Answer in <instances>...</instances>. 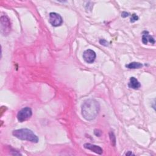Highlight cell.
<instances>
[{"label":"cell","instance_id":"cell-1","mask_svg":"<svg viewBox=\"0 0 156 156\" xmlns=\"http://www.w3.org/2000/svg\"><path fill=\"white\" fill-rule=\"evenodd\" d=\"M100 109L99 102L93 99L86 100L82 106V115L88 121L94 120L97 116Z\"/></svg>","mask_w":156,"mask_h":156},{"label":"cell","instance_id":"cell-2","mask_svg":"<svg viewBox=\"0 0 156 156\" xmlns=\"http://www.w3.org/2000/svg\"><path fill=\"white\" fill-rule=\"evenodd\" d=\"M12 134L16 138L21 140L31 141L32 143H37L38 141V137L28 129H20L15 130L13 131Z\"/></svg>","mask_w":156,"mask_h":156},{"label":"cell","instance_id":"cell-3","mask_svg":"<svg viewBox=\"0 0 156 156\" xmlns=\"http://www.w3.org/2000/svg\"><path fill=\"white\" fill-rule=\"evenodd\" d=\"M1 22V33L3 35H7L9 34L11 30V24L9 18L6 16H2L0 19Z\"/></svg>","mask_w":156,"mask_h":156},{"label":"cell","instance_id":"cell-4","mask_svg":"<svg viewBox=\"0 0 156 156\" xmlns=\"http://www.w3.org/2000/svg\"><path fill=\"white\" fill-rule=\"evenodd\" d=\"M32 115V112L31 108L24 107L20 110L17 114V119L19 122H23L29 119Z\"/></svg>","mask_w":156,"mask_h":156},{"label":"cell","instance_id":"cell-5","mask_svg":"<svg viewBox=\"0 0 156 156\" xmlns=\"http://www.w3.org/2000/svg\"><path fill=\"white\" fill-rule=\"evenodd\" d=\"M49 23L54 27H57L60 26L63 23L62 17L56 12H51L49 14Z\"/></svg>","mask_w":156,"mask_h":156},{"label":"cell","instance_id":"cell-6","mask_svg":"<svg viewBox=\"0 0 156 156\" xmlns=\"http://www.w3.org/2000/svg\"><path fill=\"white\" fill-rule=\"evenodd\" d=\"M96 57V55L95 52L92 49H87L85 51L83 54V59L88 63H93L95 61Z\"/></svg>","mask_w":156,"mask_h":156},{"label":"cell","instance_id":"cell-7","mask_svg":"<svg viewBox=\"0 0 156 156\" xmlns=\"http://www.w3.org/2000/svg\"><path fill=\"white\" fill-rule=\"evenodd\" d=\"M84 147L85 149L91 150L92 151L98 154H102L103 152V150L99 146H96L95 145H92V144H90V143H85L84 145Z\"/></svg>","mask_w":156,"mask_h":156},{"label":"cell","instance_id":"cell-8","mask_svg":"<svg viewBox=\"0 0 156 156\" xmlns=\"http://www.w3.org/2000/svg\"><path fill=\"white\" fill-rule=\"evenodd\" d=\"M128 85H129V88H133V89H135V90L138 89L141 87L140 83L134 77H132L130 78V81H129Z\"/></svg>","mask_w":156,"mask_h":156},{"label":"cell","instance_id":"cell-9","mask_svg":"<svg viewBox=\"0 0 156 156\" xmlns=\"http://www.w3.org/2000/svg\"><path fill=\"white\" fill-rule=\"evenodd\" d=\"M148 42L152 44L155 43V40L152 37L149 35L148 32H144V34L142 37V42L143 43V44L146 45Z\"/></svg>","mask_w":156,"mask_h":156},{"label":"cell","instance_id":"cell-10","mask_svg":"<svg viewBox=\"0 0 156 156\" xmlns=\"http://www.w3.org/2000/svg\"><path fill=\"white\" fill-rule=\"evenodd\" d=\"M126 67L129 69H139L143 67V65L140 62H131L126 65Z\"/></svg>","mask_w":156,"mask_h":156},{"label":"cell","instance_id":"cell-11","mask_svg":"<svg viewBox=\"0 0 156 156\" xmlns=\"http://www.w3.org/2000/svg\"><path fill=\"white\" fill-rule=\"evenodd\" d=\"M109 136H110V140H111V142H112V144L115 146V145H116V138H115V135L114 133L112 131L110 132Z\"/></svg>","mask_w":156,"mask_h":156},{"label":"cell","instance_id":"cell-12","mask_svg":"<svg viewBox=\"0 0 156 156\" xmlns=\"http://www.w3.org/2000/svg\"><path fill=\"white\" fill-rule=\"evenodd\" d=\"M138 20V17L136 14H134L132 15V17H131V23H134L135 21H137Z\"/></svg>","mask_w":156,"mask_h":156},{"label":"cell","instance_id":"cell-13","mask_svg":"<svg viewBox=\"0 0 156 156\" xmlns=\"http://www.w3.org/2000/svg\"><path fill=\"white\" fill-rule=\"evenodd\" d=\"M99 43H100V44H101L102 45L106 46H107L109 45V43H108L106 40H104V39H101V40H100Z\"/></svg>","mask_w":156,"mask_h":156},{"label":"cell","instance_id":"cell-14","mask_svg":"<svg viewBox=\"0 0 156 156\" xmlns=\"http://www.w3.org/2000/svg\"><path fill=\"white\" fill-rule=\"evenodd\" d=\"M94 133H95V135H96V136H98V137H100V136L101 135V134H102L101 131H99V130H98V129L95 130Z\"/></svg>","mask_w":156,"mask_h":156},{"label":"cell","instance_id":"cell-15","mask_svg":"<svg viewBox=\"0 0 156 156\" xmlns=\"http://www.w3.org/2000/svg\"><path fill=\"white\" fill-rule=\"evenodd\" d=\"M129 15V14L126 12H122V14H121V17H123V18H126V17H128Z\"/></svg>","mask_w":156,"mask_h":156},{"label":"cell","instance_id":"cell-16","mask_svg":"<svg viewBox=\"0 0 156 156\" xmlns=\"http://www.w3.org/2000/svg\"><path fill=\"white\" fill-rule=\"evenodd\" d=\"M126 155H133V154H132V152L131 151H129L128 152H127L126 154Z\"/></svg>","mask_w":156,"mask_h":156}]
</instances>
